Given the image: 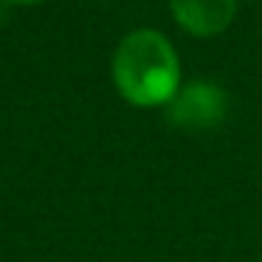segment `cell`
<instances>
[{
	"label": "cell",
	"mask_w": 262,
	"mask_h": 262,
	"mask_svg": "<svg viewBox=\"0 0 262 262\" xmlns=\"http://www.w3.org/2000/svg\"><path fill=\"white\" fill-rule=\"evenodd\" d=\"M6 3H14V6H34V3H42V0H6Z\"/></svg>",
	"instance_id": "277c9868"
},
{
	"label": "cell",
	"mask_w": 262,
	"mask_h": 262,
	"mask_svg": "<svg viewBox=\"0 0 262 262\" xmlns=\"http://www.w3.org/2000/svg\"><path fill=\"white\" fill-rule=\"evenodd\" d=\"M113 82L136 107L169 104L181 88V62L172 42L152 29L127 34L113 54Z\"/></svg>",
	"instance_id": "6da1fadb"
},
{
	"label": "cell",
	"mask_w": 262,
	"mask_h": 262,
	"mask_svg": "<svg viewBox=\"0 0 262 262\" xmlns=\"http://www.w3.org/2000/svg\"><path fill=\"white\" fill-rule=\"evenodd\" d=\"M172 17L194 37H214L231 26L237 0H169Z\"/></svg>",
	"instance_id": "3957f363"
},
{
	"label": "cell",
	"mask_w": 262,
	"mask_h": 262,
	"mask_svg": "<svg viewBox=\"0 0 262 262\" xmlns=\"http://www.w3.org/2000/svg\"><path fill=\"white\" fill-rule=\"evenodd\" d=\"M228 99L220 85L211 82H192L178 88L172 102L166 104V119L183 130H209L226 119Z\"/></svg>",
	"instance_id": "7a4b0ae2"
}]
</instances>
